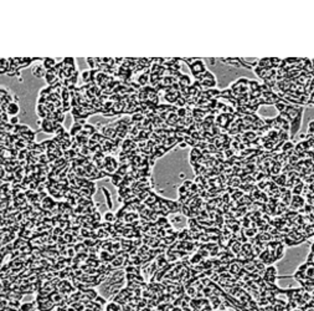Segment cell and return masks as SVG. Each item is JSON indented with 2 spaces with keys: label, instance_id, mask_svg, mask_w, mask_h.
<instances>
[{
  "label": "cell",
  "instance_id": "6da1fadb",
  "mask_svg": "<svg viewBox=\"0 0 314 311\" xmlns=\"http://www.w3.org/2000/svg\"><path fill=\"white\" fill-rule=\"evenodd\" d=\"M189 69H190L191 73H193L196 78H199L204 72H206V66H205V64L202 62V60H200V59H196L193 64L189 65Z\"/></svg>",
  "mask_w": 314,
  "mask_h": 311
},
{
  "label": "cell",
  "instance_id": "7a4b0ae2",
  "mask_svg": "<svg viewBox=\"0 0 314 311\" xmlns=\"http://www.w3.org/2000/svg\"><path fill=\"white\" fill-rule=\"evenodd\" d=\"M31 72H32V75L35 77H37V78H42L46 75V70L43 69L42 65H34Z\"/></svg>",
  "mask_w": 314,
  "mask_h": 311
},
{
  "label": "cell",
  "instance_id": "3957f363",
  "mask_svg": "<svg viewBox=\"0 0 314 311\" xmlns=\"http://www.w3.org/2000/svg\"><path fill=\"white\" fill-rule=\"evenodd\" d=\"M19 105H16L14 102H10V103H8V107H6V112L9 113V115H11V116H16L17 113H19Z\"/></svg>",
  "mask_w": 314,
  "mask_h": 311
},
{
  "label": "cell",
  "instance_id": "277c9868",
  "mask_svg": "<svg viewBox=\"0 0 314 311\" xmlns=\"http://www.w3.org/2000/svg\"><path fill=\"white\" fill-rule=\"evenodd\" d=\"M42 61H43L42 66H43V69H45L46 71L55 69V66L57 65V64H56V60H54V59H43Z\"/></svg>",
  "mask_w": 314,
  "mask_h": 311
},
{
  "label": "cell",
  "instance_id": "5b68a950",
  "mask_svg": "<svg viewBox=\"0 0 314 311\" xmlns=\"http://www.w3.org/2000/svg\"><path fill=\"white\" fill-rule=\"evenodd\" d=\"M82 125H77V123H73V126L71 127V130H70V134L71 136H77L78 133H81V131H82Z\"/></svg>",
  "mask_w": 314,
  "mask_h": 311
},
{
  "label": "cell",
  "instance_id": "8992f818",
  "mask_svg": "<svg viewBox=\"0 0 314 311\" xmlns=\"http://www.w3.org/2000/svg\"><path fill=\"white\" fill-rule=\"evenodd\" d=\"M102 190H103V193H104V195H106V199H107V207L109 208V209H112L113 208V203H112V198H111V193L109 192H108L106 188H102Z\"/></svg>",
  "mask_w": 314,
  "mask_h": 311
},
{
  "label": "cell",
  "instance_id": "52a82bcc",
  "mask_svg": "<svg viewBox=\"0 0 314 311\" xmlns=\"http://www.w3.org/2000/svg\"><path fill=\"white\" fill-rule=\"evenodd\" d=\"M111 182H112V184H114V186H121L122 184V176L121 174H113L112 178H111Z\"/></svg>",
  "mask_w": 314,
  "mask_h": 311
},
{
  "label": "cell",
  "instance_id": "ba28073f",
  "mask_svg": "<svg viewBox=\"0 0 314 311\" xmlns=\"http://www.w3.org/2000/svg\"><path fill=\"white\" fill-rule=\"evenodd\" d=\"M82 80H83V82H88L92 80V71L91 70H85L82 72Z\"/></svg>",
  "mask_w": 314,
  "mask_h": 311
},
{
  "label": "cell",
  "instance_id": "9c48e42d",
  "mask_svg": "<svg viewBox=\"0 0 314 311\" xmlns=\"http://www.w3.org/2000/svg\"><path fill=\"white\" fill-rule=\"evenodd\" d=\"M148 80H149V75H147V73H143V75H140V76L138 77V84H139V85L145 86V85H148Z\"/></svg>",
  "mask_w": 314,
  "mask_h": 311
},
{
  "label": "cell",
  "instance_id": "30bf717a",
  "mask_svg": "<svg viewBox=\"0 0 314 311\" xmlns=\"http://www.w3.org/2000/svg\"><path fill=\"white\" fill-rule=\"evenodd\" d=\"M20 311H35V306L32 303H26L20 306Z\"/></svg>",
  "mask_w": 314,
  "mask_h": 311
},
{
  "label": "cell",
  "instance_id": "8fae6325",
  "mask_svg": "<svg viewBox=\"0 0 314 311\" xmlns=\"http://www.w3.org/2000/svg\"><path fill=\"white\" fill-rule=\"evenodd\" d=\"M179 84H180L181 86H189L190 85V78L186 75H182L180 77V80H179Z\"/></svg>",
  "mask_w": 314,
  "mask_h": 311
},
{
  "label": "cell",
  "instance_id": "7c38bea8",
  "mask_svg": "<svg viewBox=\"0 0 314 311\" xmlns=\"http://www.w3.org/2000/svg\"><path fill=\"white\" fill-rule=\"evenodd\" d=\"M116 215L114 214H113L112 212H107L106 214H104V219H106L107 222H109V223H112V222H114L116 220Z\"/></svg>",
  "mask_w": 314,
  "mask_h": 311
},
{
  "label": "cell",
  "instance_id": "4fadbf2b",
  "mask_svg": "<svg viewBox=\"0 0 314 311\" xmlns=\"http://www.w3.org/2000/svg\"><path fill=\"white\" fill-rule=\"evenodd\" d=\"M17 122H19V117L17 116H12L11 118H9V123L12 125V126H16Z\"/></svg>",
  "mask_w": 314,
  "mask_h": 311
},
{
  "label": "cell",
  "instance_id": "5bb4252c",
  "mask_svg": "<svg viewBox=\"0 0 314 311\" xmlns=\"http://www.w3.org/2000/svg\"><path fill=\"white\" fill-rule=\"evenodd\" d=\"M160 150L163 151V152H165V151H167V150H165V147H160ZM158 156L160 157V156H161V153H156V157H158Z\"/></svg>",
  "mask_w": 314,
  "mask_h": 311
}]
</instances>
